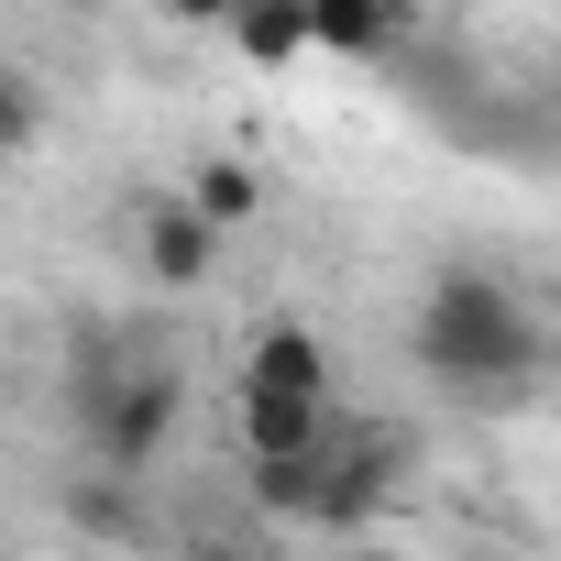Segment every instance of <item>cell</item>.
I'll use <instances>...</instances> for the list:
<instances>
[{"label":"cell","instance_id":"6da1fadb","mask_svg":"<svg viewBox=\"0 0 561 561\" xmlns=\"http://www.w3.org/2000/svg\"><path fill=\"white\" fill-rule=\"evenodd\" d=\"M419 375H440L451 397H517L539 375V309L484 264L430 275V309H419Z\"/></svg>","mask_w":561,"mask_h":561},{"label":"cell","instance_id":"7a4b0ae2","mask_svg":"<svg viewBox=\"0 0 561 561\" xmlns=\"http://www.w3.org/2000/svg\"><path fill=\"white\" fill-rule=\"evenodd\" d=\"M176 419H187L176 364H133V353L89 342V364H78V430H89L100 473H122V484H133V473L176 440Z\"/></svg>","mask_w":561,"mask_h":561},{"label":"cell","instance_id":"3957f363","mask_svg":"<svg viewBox=\"0 0 561 561\" xmlns=\"http://www.w3.org/2000/svg\"><path fill=\"white\" fill-rule=\"evenodd\" d=\"M242 386H253V397H309V408H331V353H320V331H309V320H264L253 353H242Z\"/></svg>","mask_w":561,"mask_h":561},{"label":"cell","instance_id":"277c9868","mask_svg":"<svg viewBox=\"0 0 561 561\" xmlns=\"http://www.w3.org/2000/svg\"><path fill=\"white\" fill-rule=\"evenodd\" d=\"M242 451H253V462H309V451H331V408H309V397H253V386H242Z\"/></svg>","mask_w":561,"mask_h":561},{"label":"cell","instance_id":"5b68a950","mask_svg":"<svg viewBox=\"0 0 561 561\" xmlns=\"http://www.w3.org/2000/svg\"><path fill=\"white\" fill-rule=\"evenodd\" d=\"M209 264H220V231H198L176 198H154V209H144V275L187 298V287H209Z\"/></svg>","mask_w":561,"mask_h":561},{"label":"cell","instance_id":"8992f818","mask_svg":"<svg viewBox=\"0 0 561 561\" xmlns=\"http://www.w3.org/2000/svg\"><path fill=\"white\" fill-rule=\"evenodd\" d=\"M176 209H187L198 231H242V220L264 209V176H253L242 154H198V165H187V187H176Z\"/></svg>","mask_w":561,"mask_h":561},{"label":"cell","instance_id":"52a82bcc","mask_svg":"<svg viewBox=\"0 0 561 561\" xmlns=\"http://www.w3.org/2000/svg\"><path fill=\"white\" fill-rule=\"evenodd\" d=\"M309 45H331V56H386V45H408V12H397V0H320V12H309Z\"/></svg>","mask_w":561,"mask_h":561},{"label":"cell","instance_id":"ba28073f","mask_svg":"<svg viewBox=\"0 0 561 561\" xmlns=\"http://www.w3.org/2000/svg\"><path fill=\"white\" fill-rule=\"evenodd\" d=\"M231 56H242V67H298V56H309V12H298V0H275V12H231Z\"/></svg>","mask_w":561,"mask_h":561},{"label":"cell","instance_id":"9c48e42d","mask_svg":"<svg viewBox=\"0 0 561 561\" xmlns=\"http://www.w3.org/2000/svg\"><path fill=\"white\" fill-rule=\"evenodd\" d=\"M320 462H331V451H309V462H253V506H264V517H309Z\"/></svg>","mask_w":561,"mask_h":561},{"label":"cell","instance_id":"30bf717a","mask_svg":"<svg viewBox=\"0 0 561 561\" xmlns=\"http://www.w3.org/2000/svg\"><path fill=\"white\" fill-rule=\"evenodd\" d=\"M67 517H78L89 539H122V528H133V484H122V473H89V484L67 495Z\"/></svg>","mask_w":561,"mask_h":561},{"label":"cell","instance_id":"8fae6325","mask_svg":"<svg viewBox=\"0 0 561 561\" xmlns=\"http://www.w3.org/2000/svg\"><path fill=\"white\" fill-rule=\"evenodd\" d=\"M34 133H45V100H34L23 78H0V144H12V154H23Z\"/></svg>","mask_w":561,"mask_h":561},{"label":"cell","instance_id":"7c38bea8","mask_svg":"<svg viewBox=\"0 0 561 561\" xmlns=\"http://www.w3.org/2000/svg\"><path fill=\"white\" fill-rule=\"evenodd\" d=\"M353 561H397V550H353Z\"/></svg>","mask_w":561,"mask_h":561},{"label":"cell","instance_id":"4fadbf2b","mask_svg":"<svg viewBox=\"0 0 561 561\" xmlns=\"http://www.w3.org/2000/svg\"><path fill=\"white\" fill-rule=\"evenodd\" d=\"M0 176H12V144H0Z\"/></svg>","mask_w":561,"mask_h":561}]
</instances>
